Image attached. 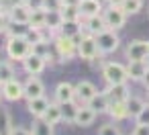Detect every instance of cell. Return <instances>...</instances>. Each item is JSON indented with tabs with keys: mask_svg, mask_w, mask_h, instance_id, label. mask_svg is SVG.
Listing matches in <instances>:
<instances>
[{
	"mask_svg": "<svg viewBox=\"0 0 149 135\" xmlns=\"http://www.w3.org/2000/svg\"><path fill=\"white\" fill-rule=\"evenodd\" d=\"M33 53V43L27 37H8L6 43V55L15 62H23Z\"/></svg>",
	"mask_w": 149,
	"mask_h": 135,
	"instance_id": "obj_1",
	"label": "cell"
},
{
	"mask_svg": "<svg viewBox=\"0 0 149 135\" xmlns=\"http://www.w3.org/2000/svg\"><path fill=\"white\" fill-rule=\"evenodd\" d=\"M100 49H98V43H96V37L86 33V35H80L78 37V57L84 59V62H94L98 57Z\"/></svg>",
	"mask_w": 149,
	"mask_h": 135,
	"instance_id": "obj_2",
	"label": "cell"
},
{
	"mask_svg": "<svg viewBox=\"0 0 149 135\" xmlns=\"http://www.w3.org/2000/svg\"><path fill=\"white\" fill-rule=\"evenodd\" d=\"M127 17H129V15L123 10V6L108 4V8H104V10H102V19H104L106 27H108V29H112V31L123 29V27H125V23H127Z\"/></svg>",
	"mask_w": 149,
	"mask_h": 135,
	"instance_id": "obj_3",
	"label": "cell"
},
{
	"mask_svg": "<svg viewBox=\"0 0 149 135\" xmlns=\"http://www.w3.org/2000/svg\"><path fill=\"white\" fill-rule=\"evenodd\" d=\"M102 76L106 80V84H123L129 80V74H127V66L123 64H116V62H108L102 66Z\"/></svg>",
	"mask_w": 149,
	"mask_h": 135,
	"instance_id": "obj_4",
	"label": "cell"
},
{
	"mask_svg": "<svg viewBox=\"0 0 149 135\" xmlns=\"http://www.w3.org/2000/svg\"><path fill=\"white\" fill-rule=\"evenodd\" d=\"M94 37H96V43H98L100 53H112V51H116L118 45H120V37H118L116 31H112V29H104L102 33H98V35H94Z\"/></svg>",
	"mask_w": 149,
	"mask_h": 135,
	"instance_id": "obj_5",
	"label": "cell"
},
{
	"mask_svg": "<svg viewBox=\"0 0 149 135\" xmlns=\"http://www.w3.org/2000/svg\"><path fill=\"white\" fill-rule=\"evenodd\" d=\"M55 49H57L61 62H70L78 53V39L68 37V35H57L55 37Z\"/></svg>",
	"mask_w": 149,
	"mask_h": 135,
	"instance_id": "obj_6",
	"label": "cell"
},
{
	"mask_svg": "<svg viewBox=\"0 0 149 135\" xmlns=\"http://www.w3.org/2000/svg\"><path fill=\"white\" fill-rule=\"evenodd\" d=\"M2 96L6 98V100H19V98H23L25 96V88H23V82H19L17 78H10V80H6L4 84H2Z\"/></svg>",
	"mask_w": 149,
	"mask_h": 135,
	"instance_id": "obj_7",
	"label": "cell"
},
{
	"mask_svg": "<svg viewBox=\"0 0 149 135\" xmlns=\"http://www.w3.org/2000/svg\"><path fill=\"white\" fill-rule=\"evenodd\" d=\"M104 94H106V98H108L110 104L112 102H127V98L131 96V92L127 88V82H123V84H108V88L104 90Z\"/></svg>",
	"mask_w": 149,
	"mask_h": 135,
	"instance_id": "obj_8",
	"label": "cell"
},
{
	"mask_svg": "<svg viewBox=\"0 0 149 135\" xmlns=\"http://www.w3.org/2000/svg\"><path fill=\"white\" fill-rule=\"evenodd\" d=\"M127 59H145L149 55V41H129L127 45Z\"/></svg>",
	"mask_w": 149,
	"mask_h": 135,
	"instance_id": "obj_9",
	"label": "cell"
},
{
	"mask_svg": "<svg viewBox=\"0 0 149 135\" xmlns=\"http://www.w3.org/2000/svg\"><path fill=\"white\" fill-rule=\"evenodd\" d=\"M45 57L43 55H39V53H31L29 57H25L23 59V68H25V72L27 74H31V76H39L43 70H45Z\"/></svg>",
	"mask_w": 149,
	"mask_h": 135,
	"instance_id": "obj_10",
	"label": "cell"
},
{
	"mask_svg": "<svg viewBox=\"0 0 149 135\" xmlns=\"http://www.w3.org/2000/svg\"><path fill=\"white\" fill-rule=\"evenodd\" d=\"M23 88H25V98H27V100L45 96V86H43V82H41L37 76H29L27 82L23 84Z\"/></svg>",
	"mask_w": 149,
	"mask_h": 135,
	"instance_id": "obj_11",
	"label": "cell"
},
{
	"mask_svg": "<svg viewBox=\"0 0 149 135\" xmlns=\"http://www.w3.org/2000/svg\"><path fill=\"white\" fill-rule=\"evenodd\" d=\"M96 92H98V90H96V86H94L90 80H80V82L76 84V98H78L80 104H88Z\"/></svg>",
	"mask_w": 149,
	"mask_h": 135,
	"instance_id": "obj_12",
	"label": "cell"
},
{
	"mask_svg": "<svg viewBox=\"0 0 149 135\" xmlns=\"http://www.w3.org/2000/svg\"><path fill=\"white\" fill-rule=\"evenodd\" d=\"M147 70H149V66L145 59H129V64H127V74H129V80H133V82H141L143 76L147 74Z\"/></svg>",
	"mask_w": 149,
	"mask_h": 135,
	"instance_id": "obj_13",
	"label": "cell"
},
{
	"mask_svg": "<svg viewBox=\"0 0 149 135\" xmlns=\"http://www.w3.org/2000/svg\"><path fill=\"white\" fill-rule=\"evenodd\" d=\"M63 23H65V19H63V15H61V8H51V10H47L45 29H49L51 33H55V31H61Z\"/></svg>",
	"mask_w": 149,
	"mask_h": 135,
	"instance_id": "obj_14",
	"label": "cell"
},
{
	"mask_svg": "<svg viewBox=\"0 0 149 135\" xmlns=\"http://www.w3.org/2000/svg\"><path fill=\"white\" fill-rule=\"evenodd\" d=\"M55 100L59 104L70 102V100H76V86H72L70 82H59L57 88H55Z\"/></svg>",
	"mask_w": 149,
	"mask_h": 135,
	"instance_id": "obj_15",
	"label": "cell"
},
{
	"mask_svg": "<svg viewBox=\"0 0 149 135\" xmlns=\"http://www.w3.org/2000/svg\"><path fill=\"white\" fill-rule=\"evenodd\" d=\"M96 111L90 106V104H84L78 108V115H76V123L74 125H80V127H90L94 121H96Z\"/></svg>",
	"mask_w": 149,
	"mask_h": 135,
	"instance_id": "obj_16",
	"label": "cell"
},
{
	"mask_svg": "<svg viewBox=\"0 0 149 135\" xmlns=\"http://www.w3.org/2000/svg\"><path fill=\"white\" fill-rule=\"evenodd\" d=\"M29 17H31V8L25 2H21V4H17L8 10V19L15 21V23H27L29 25Z\"/></svg>",
	"mask_w": 149,
	"mask_h": 135,
	"instance_id": "obj_17",
	"label": "cell"
},
{
	"mask_svg": "<svg viewBox=\"0 0 149 135\" xmlns=\"http://www.w3.org/2000/svg\"><path fill=\"white\" fill-rule=\"evenodd\" d=\"M49 104H51V102H49L45 96H39V98H31V100H27V108H29V113H31L33 117H43V113L47 111Z\"/></svg>",
	"mask_w": 149,
	"mask_h": 135,
	"instance_id": "obj_18",
	"label": "cell"
},
{
	"mask_svg": "<svg viewBox=\"0 0 149 135\" xmlns=\"http://www.w3.org/2000/svg\"><path fill=\"white\" fill-rule=\"evenodd\" d=\"M84 29H86V33H90V35H98V33H102V31L108 29V27H106L102 15H96V17H88V19H86Z\"/></svg>",
	"mask_w": 149,
	"mask_h": 135,
	"instance_id": "obj_19",
	"label": "cell"
},
{
	"mask_svg": "<svg viewBox=\"0 0 149 135\" xmlns=\"http://www.w3.org/2000/svg\"><path fill=\"white\" fill-rule=\"evenodd\" d=\"M100 10H102L100 0H82V4H80V13L84 19L96 17V15H100Z\"/></svg>",
	"mask_w": 149,
	"mask_h": 135,
	"instance_id": "obj_20",
	"label": "cell"
},
{
	"mask_svg": "<svg viewBox=\"0 0 149 135\" xmlns=\"http://www.w3.org/2000/svg\"><path fill=\"white\" fill-rule=\"evenodd\" d=\"M43 119L45 121H49L51 125H57L59 121H63V115H61V104L55 100V102H51L49 106H47V111L43 113Z\"/></svg>",
	"mask_w": 149,
	"mask_h": 135,
	"instance_id": "obj_21",
	"label": "cell"
},
{
	"mask_svg": "<svg viewBox=\"0 0 149 135\" xmlns=\"http://www.w3.org/2000/svg\"><path fill=\"white\" fill-rule=\"evenodd\" d=\"M45 19H47V10L45 8H33L31 17H29V27H33V29H45Z\"/></svg>",
	"mask_w": 149,
	"mask_h": 135,
	"instance_id": "obj_22",
	"label": "cell"
},
{
	"mask_svg": "<svg viewBox=\"0 0 149 135\" xmlns=\"http://www.w3.org/2000/svg\"><path fill=\"white\" fill-rule=\"evenodd\" d=\"M88 104H90L98 115H100V113H108V106H110V102H108V98H106V94H104V92H96Z\"/></svg>",
	"mask_w": 149,
	"mask_h": 135,
	"instance_id": "obj_23",
	"label": "cell"
},
{
	"mask_svg": "<svg viewBox=\"0 0 149 135\" xmlns=\"http://www.w3.org/2000/svg\"><path fill=\"white\" fill-rule=\"evenodd\" d=\"M108 115L112 121H123L129 117V108H127V102H112L108 106Z\"/></svg>",
	"mask_w": 149,
	"mask_h": 135,
	"instance_id": "obj_24",
	"label": "cell"
},
{
	"mask_svg": "<svg viewBox=\"0 0 149 135\" xmlns=\"http://www.w3.org/2000/svg\"><path fill=\"white\" fill-rule=\"evenodd\" d=\"M31 135H53V125L49 121H45L43 117H37V121L33 123Z\"/></svg>",
	"mask_w": 149,
	"mask_h": 135,
	"instance_id": "obj_25",
	"label": "cell"
},
{
	"mask_svg": "<svg viewBox=\"0 0 149 135\" xmlns=\"http://www.w3.org/2000/svg\"><path fill=\"white\" fill-rule=\"evenodd\" d=\"M8 37H25L29 33V25L27 23H15V21H8V27L4 31Z\"/></svg>",
	"mask_w": 149,
	"mask_h": 135,
	"instance_id": "obj_26",
	"label": "cell"
},
{
	"mask_svg": "<svg viewBox=\"0 0 149 135\" xmlns=\"http://www.w3.org/2000/svg\"><path fill=\"white\" fill-rule=\"evenodd\" d=\"M61 35H68V37L78 39V37L82 35V25H80V21H65L63 27H61Z\"/></svg>",
	"mask_w": 149,
	"mask_h": 135,
	"instance_id": "obj_27",
	"label": "cell"
},
{
	"mask_svg": "<svg viewBox=\"0 0 149 135\" xmlns=\"http://www.w3.org/2000/svg\"><path fill=\"white\" fill-rule=\"evenodd\" d=\"M147 102L143 100V98H139V96H129L127 98V108H129V117H137L141 111H143V106H145Z\"/></svg>",
	"mask_w": 149,
	"mask_h": 135,
	"instance_id": "obj_28",
	"label": "cell"
},
{
	"mask_svg": "<svg viewBox=\"0 0 149 135\" xmlns=\"http://www.w3.org/2000/svg\"><path fill=\"white\" fill-rule=\"evenodd\" d=\"M78 108H80V106H78L74 100H70V102H63V104H61V115H63V121H65V123H76Z\"/></svg>",
	"mask_w": 149,
	"mask_h": 135,
	"instance_id": "obj_29",
	"label": "cell"
},
{
	"mask_svg": "<svg viewBox=\"0 0 149 135\" xmlns=\"http://www.w3.org/2000/svg\"><path fill=\"white\" fill-rule=\"evenodd\" d=\"M141 8H143V0H125V2H123V10H125L129 17L141 13Z\"/></svg>",
	"mask_w": 149,
	"mask_h": 135,
	"instance_id": "obj_30",
	"label": "cell"
},
{
	"mask_svg": "<svg viewBox=\"0 0 149 135\" xmlns=\"http://www.w3.org/2000/svg\"><path fill=\"white\" fill-rule=\"evenodd\" d=\"M13 127H15V125H13V121H10L8 111H6V108H0V133L8 135V131H10Z\"/></svg>",
	"mask_w": 149,
	"mask_h": 135,
	"instance_id": "obj_31",
	"label": "cell"
},
{
	"mask_svg": "<svg viewBox=\"0 0 149 135\" xmlns=\"http://www.w3.org/2000/svg\"><path fill=\"white\" fill-rule=\"evenodd\" d=\"M61 15L65 21H80L82 19L80 6H61Z\"/></svg>",
	"mask_w": 149,
	"mask_h": 135,
	"instance_id": "obj_32",
	"label": "cell"
},
{
	"mask_svg": "<svg viewBox=\"0 0 149 135\" xmlns=\"http://www.w3.org/2000/svg\"><path fill=\"white\" fill-rule=\"evenodd\" d=\"M10 78H15V70H13V66L8 64V62H2L0 59V82H6V80H10Z\"/></svg>",
	"mask_w": 149,
	"mask_h": 135,
	"instance_id": "obj_33",
	"label": "cell"
},
{
	"mask_svg": "<svg viewBox=\"0 0 149 135\" xmlns=\"http://www.w3.org/2000/svg\"><path fill=\"white\" fill-rule=\"evenodd\" d=\"M98 135H120V129L116 125H112V123H106V125H102L98 129Z\"/></svg>",
	"mask_w": 149,
	"mask_h": 135,
	"instance_id": "obj_34",
	"label": "cell"
},
{
	"mask_svg": "<svg viewBox=\"0 0 149 135\" xmlns=\"http://www.w3.org/2000/svg\"><path fill=\"white\" fill-rule=\"evenodd\" d=\"M135 121H137V123H143V125H149V104L143 106V111L135 117Z\"/></svg>",
	"mask_w": 149,
	"mask_h": 135,
	"instance_id": "obj_35",
	"label": "cell"
},
{
	"mask_svg": "<svg viewBox=\"0 0 149 135\" xmlns=\"http://www.w3.org/2000/svg\"><path fill=\"white\" fill-rule=\"evenodd\" d=\"M131 135H149V125H143V123H137Z\"/></svg>",
	"mask_w": 149,
	"mask_h": 135,
	"instance_id": "obj_36",
	"label": "cell"
},
{
	"mask_svg": "<svg viewBox=\"0 0 149 135\" xmlns=\"http://www.w3.org/2000/svg\"><path fill=\"white\" fill-rule=\"evenodd\" d=\"M8 15L4 13V10H0V33H4L6 31V27H8Z\"/></svg>",
	"mask_w": 149,
	"mask_h": 135,
	"instance_id": "obj_37",
	"label": "cell"
},
{
	"mask_svg": "<svg viewBox=\"0 0 149 135\" xmlns=\"http://www.w3.org/2000/svg\"><path fill=\"white\" fill-rule=\"evenodd\" d=\"M25 4L33 10V8H45V0H25Z\"/></svg>",
	"mask_w": 149,
	"mask_h": 135,
	"instance_id": "obj_38",
	"label": "cell"
},
{
	"mask_svg": "<svg viewBox=\"0 0 149 135\" xmlns=\"http://www.w3.org/2000/svg\"><path fill=\"white\" fill-rule=\"evenodd\" d=\"M51 8H61V0H45V10Z\"/></svg>",
	"mask_w": 149,
	"mask_h": 135,
	"instance_id": "obj_39",
	"label": "cell"
},
{
	"mask_svg": "<svg viewBox=\"0 0 149 135\" xmlns=\"http://www.w3.org/2000/svg\"><path fill=\"white\" fill-rule=\"evenodd\" d=\"M21 2H25V0H2V8L10 10L13 6H17V4H21Z\"/></svg>",
	"mask_w": 149,
	"mask_h": 135,
	"instance_id": "obj_40",
	"label": "cell"
},
{
	"mask_svg": "<svg viewBox=\"0 0 149 135\" xmlns=\"http://www.w3.org/2000/svg\"><path fill=\"white\" fill-rule=\"evenodd\" d=\"M8 135H31V131H27V129H23V127H13V129L8 131Z\"/></svg>",
	"mask_w": 149,
	"mask_h": 135,
	"instance_id": "obj_41",
	"label": "cell"
},
{
	"mask_svg": "<svg viewBox=\"0 0 149 135\" xmlns=\"http://www.w3.org/2000/svg\"><path fill=\"white\" fill-rule=\"evenodd\" d=\"M82 0H61V6H80Z\"/></svg>",
	"mask_w": 149,
	"mask_h": 135,
	"instance_id": "obj_42",
	"label": "cell"
},
{
	"mask_svg": "<svg viewBox=\"0 0 149 135\" xmlns=\"http://www.w3.org/2000/svg\"><path fill=\"white\" fill-rule=\"evenodd\" d=\"M141 82H143V86H145V88H149V70H147V74L143 76V80H141Z\"/></svg>",
	"mask_w": 149,
	"mask_h": 135,
	"instance_id": "obj_43",
	"label": "cell"
},
{
	"mask_svg": "<svg viewBox=\"0 0 149 135\" xmlns=\"http://www.w3.org/2000/svg\"><path fill=\"white\" fill-rule=\"evenodd\" d=\"M106 2H108V4H114V6H123L125 0H106Z\"/></svg>",
	"mask_w": 149,
	"mask_h": 135,
	"instance_id": "obj_44",
	"label": "cell"
},
{
	"mask_svg": "<svg viewBox=\"0 0 149 135\" xmlns=\"http://www.w3.org/2000/svg\"><path fill=\"white\" fill-rule=\"evenodd\" d=\"M145 62H147V66H149V55H147V57H145Z\"/></svg>",
	"mask_w": 149,
	"mask_h": 135,
	"instance_id": "obj_45",
	"label": "cell"
},
{
	"mask_svg": "<svg viewBox=\"0 0 149 135\" xmlns=\"http://www.w3.org/2000/svg\"><path fill=\"white\" fill-rule=\"evenodd\" d=\"M145 90H147V100H149V88H145Z\"/></svg>",
	"mask_w": 149,
	"mask_h": 135,
	"instance_id": "obj_46",
	"label": "cell"
},
{
	"mask_svg": "<svg viewBox=\"0 0 149 135\" xmlns=\"http://www.w3.org/2000/svg\"><path fill=\"white\" fill-rule=\"evenodd\" d=\"M0 8H2V0H0Z\"/></svg>",
	"mask_w": 149,
	"mask_h": 135,
	"instance_id": "obj_47",
	"label": "cell"
},
{
	"mask_svg": "<svg viewBox=\"0 0 149 135\" xmlns=\"http://www.w3.org/2000/svg\"><path fill=\"white\" fill-rule=\"evenodd\" d=\"M0 86H2V82H0Z\"/></svg>",
	"mask_w": 149,
	"mask_h": 135,
	"instance_id": "obj_48",
	"label": "cell"
},
{
	"mask_svg": "<svg viewBox=\"0 0 149 135\" xmlns=\"http://www.w3.org/2000/svg\"><path fill=\"white\" fill-rule=\"evenodd\" d=\"M0 135H2V133H0Z\"/></svg>",
	"mask_w": 149,
	"mask_h": 135,
	"instance_id": "obj_49",
	"label": "cell"
}]
</instances>
